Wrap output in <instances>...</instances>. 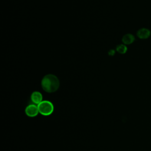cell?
Returning <instances> with one entry per match:
<instances>
[{
    "mask_svg": "<svg viewBox=\"0 0 151 151\" xmlns=\"http://www.w3.org/2000/svg\"><path fill=\"white\" fill-rule=\"evenodd\" d=\"M41 87L47 93H54L60 87L59 80L55 75L51 74H47L41 80Z\"/></svg>",
    "mask_w": 151,
    "mask_h": 151,
    "instance_id": "1",
    "label": "cell"
},
{
    "mask_svg": "<svg viewBox=\"0 0 151 151\" xmlns=\"http://www.w3.org/2000/svg\"><path fill=\"white\" fill-rule=\"evenodd\" d=\"M37 106L39 113L43 116H49L54 111V105L50 101L43 100Z\"/></svg>",
    "mask_w": 151,
    "mask_h": 151,
    "instance_id": "2",
    "label": "cell"
},
{
    "mask_svg": "<svg viewBox=\"0 0 151 151\" xmlns=\"http://www.w3.org/2000/svg\"><path fill=\"white\" fill-rule=\"evenodd\" d=\"M25 114L28 117H35L39 113L38 106H37L35 104H29L25 108Z\"/></svg>",
    "mask_w": 151,
    "mask_h": 151,
    "instance_id": "3",
    "label": "cell"
},
{
    "mask_svg": "<svg viewBox=\"0 0 151 151\" xmlns=\"http://www.w3.org/2000/svg\"><path fill=\"white\" fill-rule=\"evenodd\" d=\"M31 100L35 104H39L42 101V95L39 91H34L31 95Z\"/></svg>",
    "mask_w": 151,
    "mask_h": 151,
    "instance_id": "4",
    "label": "cell"
},
{
    "mask_svg": "<svg viewBox=\"0 0 151 151\" xmlns=\"http://www.w3.org/2000/svg\"><path fill=\"white\" fill-rule=\"evenodd\" d=\"M137 35L140 39H146L150 37V31L147 28H143L137 31Z\"/></svg>",
    "mask_w": 151,
    "mask_h": 151,
    "instance_id": "5",
    "label": "cell"
},
{
    "mask_svg": "<svg viewBox=\"0 0 151 151\" xmlns=\"http://www.w3.org/2000/svg\"><path fill=\"white\" fill-rule=\"evenodd\" d=\"M135 40L134 37L131 34H127L123 35L122 38V42L124 43V44L129 45L134 42Z\"/></svg>",
    "mask_w": 151,
    "mask_h": 151,
    "instance_id": "6",
    "label": "cell"
},
{
    "mask_svg": "<svg viewBox=\"0 0 151 151\" xmlns=\"http://www.w3.org/2000/svg\"><path fill=\"white\" fill-rule=\"evenodd\" d=\"M127 50V47L124 44H119L116 47V51L122 54H125Z\"/></svg>",
    "mask_w": 151,
    "mask_h": 151,
    "instance_id": "7",
    "label": "cell"
},
{
    "mask_svg": "<svg viewBox=\"0 0 151 151\" xmlns=\"http://www.w3.org/2000/svg\"><path fill=\"white\" fill-rule=\"evenodd\" d=\"M109 55H113L114 54V51L113 50H111L109 51Z\"/></svg>",
    "mask_w": 151,
    "mask_h": 151,
    "instance_id": "8",
    "label": "cell"
}]
</instances>
